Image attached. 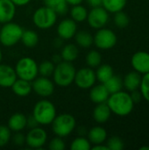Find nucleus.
Here are the masks:
<instances>
[{"label":"nucleus","mask_w":149,"mask_h":150,"mask_svg":"<svg viewBox=\"0 0 149 150\" xmlns=\"http://www.w3.org/2000/svg\"><path fill=\"white\" fill-rule=\"evenodd\" d=\"M107 105L111 111L115 114L119 116H126L133 111L134 104L129 94L123 91H118L108 98Z\"/></svg>","instance_id":"nucleus-1"},{"label":"nucleus","mask_w":149,"mask_h":150,"mask_svg":"<svg viewBox=\"0 0 149 150\" xmlns=\"http://www.w3.org/2000/svg\"><path fill=\"white\" fill-rule=\"evenodd\" d=\"M76 69L69 62H60L55 67L53 73L54 83L61 86L66 87L70 85L75 79Z\"/></svg>","instance_id":"nucleus-2"},{"label":"nucleus","mask_w":149,"mask_h":150,"mask_svg":"<svg viewBox=\"0 0 149 150\" xmlns=\"http://www.w3.org/2000/svg\"><path fill=\"white\" fill-rule=\"evenodd\" d=\"M32 116L40 125H49L56 116L54 105L48 100L39 101L33 108Z\"/></svg>","instance_id":"nucleus-3"},{"label":"nucleus","mask_w":149,"mask_h":150,"mask_svg":"<svg viewBox=\"0 0 149 150\" xmlns=\"http://www.w3.org/2000/svg\"><path fill=\"white\" fill-rule=\"evenodd\" d=\"M23 29L16 23H5L0 30V42L4 47H12L22 37Z\"/></svg>","instance_id":"nucleus-4"},{"label":"nucleus","mask_w":149,"mask_h":150,"mask_svg":"<svg viewBox=\"0 0 149 150\" xmlns=\"http://www.w3.org/2000/svg\"><path fill=\"white\" fill-rule=\"evenodd\" d=\"M51 124L54 134L62 138L70 134L75 129L76 120L71 114L63 113L55 116Z\"/></svg>","instance_id":"nucleus-5"},{"label":"nucleus","mask_w":149,"mask_h":150,"mask_svg":"<svg viewBox=\"0 0 149 150\" xmlns=\"http://www.w3.org/2000/svg\"><path fill=\"white\" fill-rule=\"evenodd\" d=\"M15 71L17 76L29 82L34 80L39 74L36 62L30 57H24L20 59L16 65Z\"/></svg>","instance_id":"nucleus-6"},{"label":"nucleus","mask_w":149,"mask_h":150,"mask_svg":"<svg viewBox=\"0 0 149 150\" xmlns=\"http://www.w3.org/2000/svg\"><path fill=\"white\" fill-rule=\"evenodd\" d=\"M57 20V14L47 6L40 7L36 10L32 16L34 25L40 29H47L52 27Z\"/></svg>","instance_id":"nucleus-7"},{"label":"nucleus","mask_w":149,"mask_h":150,"mask_svg":"<svg viewBox=\"0 0 149 150\" xmlns=\"http://www.w3.org/2000/svg\"><path fill=\"white\" fill-rule=\"evenodd\" d=\"M93 42L100 49H110L115 46L117 36L110 29H100L94 36Z\"/></svg>","instance_id":"nucleus-8"},{"label":"nucleus","mask_w":149,"mask_h":150,"mask_svg":"<svg viewBox=\"0 0 149 150\" xmlns=\"http://www.w3.org/2000/svg\"><path fill=\"white\" fill-rule=\"evenodd\" d=\"M108 18L109 16L107 11L101 6L92 8V10L87 16L89 25L96 29H100L104 27L106 25Z\"/></svg>","instance_id":"nucleus-9"},{"label":"nucleus","mask_w":149,"mask_h":150,"mask_svg":"<svg viewBox=\"0 0 149 150\" xmlns=\"http://www.w3.org/2000/svg\"><path fill=\"white\" fill-rule=\"evenodd\" d=\"M96 73L90 68H83L76 72L74 82L81 89H90L96 82Z\"/></svg>","instance_id":"nucleus-10"},{"label":"nucleus","mask_w":149,"mask_h":150,"mask_svg":"<svg viewBox=\"0 0 149 150\" xmlns=\"http://www.w3.org/2000/svg\"><path fill=\"white\" fill-rule=\"evenodd\" d=\"M47 135L45 130L40 127L31 129L25 136V143L32 149H40L46 143Z\"/></svg>","instance_id":"nucleus-11"},{"label":"nucleus","mask_w":149,"mask_h":150,"mask_svg":"<svg viewBox=\"0 0 149 150\" xmlns=\"http://www.w3.org/2000/svg\"><path fill=\"white\" fill-rule=\"evenodd\" d=\"M32 89L40 97H49L53 94L54 86L47 77L40 76L32 80Z\"/></svg>","instance_id":"nucleus-12"},{"label":"nucleus","mask_w":149,"mask_h":150,"mask_svg":"<svg viewBox=\"0 0 149 150\" xmlns=\"http://www.w3.org/2000/svg\"><path fill=\"white\" fill-rule=\"evenodd\" d=\"M132 65L139 73L149 72V54L147 52H137L132 58Z\"/></svg>","instance_id":"nucleus-13"},{"label":"nucleus","mask_w":149,"mask_h":150,"mask_svg":"<svg viewBox=\"0 0 149 150\" xmlns=\"http://www.w3.org/2000/svg\"><path fill=\"white\" fill-rule=\"evenodd\" d=\"M17 79L15 69L7 65L0 64V86L4 88L11 87Z\"/></svg>","instance_id":"nucleus-14"},{"label":"nucleus","mask_w":149,"mask_h":150,"mask_svg":"<svg viewBox=\"0 0 149 150\" xmlns=\"http://www.w3.org/2000/svg\"><path fill=\"white\" fill-rule=\"evenodd\" d=\"M59 36L63 40H69L75 36L76 33V21L70 18H66L62 20L57 28Z\"/></svg>","instance_id":"nucleus-15"},{"label":"nucleus","mask_w":149,"mask_h":150,"mask_svg":"<svg viewBox=\"0 0 149 150\" xmlns=\"http://www.w3.org/2000/svg\"><path fill=\"white\" fill-rule=\"evenodd\" d=\"M16 13V5L11 0H0V23L11 22Z\"/></svg>","instance_id":"nucleus-16"},{"label":"nucleus","mask_w":149,"mask_h":150,"mask_svg":"<svg viewBox=\"0 0 149 150\" xmlns=\"http://www.w3.org/2000/svg\"><path fill=\"white\" fill-rule=\"evenodd\" d=\"M109 95H110V93L108 92V91L105 88V86L104 85V83L93 87L90 92V98L91 101H93L96 104L106 102L109 98Z\"/></svg>","instance_id":"nucleus-17"},{"label":"nucleus","mask_w":149,"mask_h":150,"mask_svg":"<svg viewBox=\"0 0 149 150\" xmlns=\"http://www.w3.org/2000/svg\"><path fill=\"white\" fill-rule=\"evenodd\" d=\"M111 112L112 111L105 102L100 103V104H97V105L94 109L93 118L97 123L102 124V123L106 122L109 120L111 116Z\"/></svg>","instance_id":"nucleus-18"},{"label":"nucleus","mask_w":149,"mask_h":150,"mask_svg":"<svg viewBox=\"0 0 149 150\" xmlns=\"http://www.w3.org/2000/svg\"><path fill=\"white\" fill-rule=\"evenodd\" d=\"M12 91L18 97H26L32 91V84L29 81L24 79H16L13 84L11 86Z\"/></svg>","instance_id":"nucleus-19"},{"label":"nucleus","mask_w":149,"mask_h":150,"mask_svg":"<svg viewBox=\"0 0 149 150\" xmlns=\"http://www.w3.org/2000/svg\"><path fill=\"white\" fill-rule=\"evenodd\" d=\"M26 127V117L20 112L14 113L8 121V127L11 131L20 132Z\"/></svg>","instance_id":"nucleus-20"},{"label":"nucleus","mask_w":149,"mask_h":150,"mask_svg":"<svg viewBox=\"0 0 149 150\" xmlns=\"http://www.w3.org/2000/svg\"><path fill=\"white\" fill-rule=\"evenodd\" d=\"M141 82V75L137 71H132L126 76L123 84L125 85L126 90L133 91L140 87Z\"/></svg>","instance_id":"nucleus-21"},{"label":"nucleus","mask_w":149,"mask_h":150,"mask_svg":"<svg viewBox=\"0 0 149 150\" xmlns=\"http://www.w3.org/2000/svg\"><path fill=\"white\" fill-rule=\"evenodd\" d=\"M107 133L106 131L101 127H95L89 131L88 137L90 143L97 145L102 144L106 140Z\"/></svg>","instance_id":"nucleus-22"},{"label":"nucleus","mask_w":149,"mask_h":150,"mask_svg":"<svg viewBox=\"0 0 149 150\" xmlns=\"http://www.w3.org/2000/svg\"><path fill=\"white\" fill-rule=\"evenodd\" d=\"M45 6L53 10L56 14L63 15L68 11V3L66 0H44Z\"/></svg>","instance_id":"nucleus-23"},{"label":"nucleus","mask_w":149,"mask_h":150,"mask_svg":"<svg viewBox=\"0 0 149 150\" xmlns=\"http://www.w3.org/2000/svg\"><path fill=\"white\" fill-rule=\"evenodd\" d=\"M75 40L78 46L87 48L92 45L94 41V37L89 32L82 30V31H79L78 33H76Z\"/></svg>","instance_id":"nucleus-24"},{"label":"nucleus","mask_w":149,"mask_h":150,"mask_svg":"<svg viewBox=\"0 0 149 150\" xmlns=\"http://www.w3.org/2000/svg\"><path fill=\"white\" fill-rule=\"evenodd\" d=\"M78 48L76 45L74 44H68L66 45L61 53V59L65 62H72L73 61H75L77 56H78Z\"/></svg>","instance_id":"nucleus-25"},{"label":"nucleus","mask_w":149,"mask_h":150,"mask_svg":"<svg viewBox=\"0 0 149 150\" xmlns=\"http://www.w3.org/2000/svg\"><path fill=\"white\" fill-rule=\"evenodd\" d=\"M104 85L105 86L110 94H113L121 91L123 86V81L120 76L113 75L109 80L104 83Z\"/></svg>","instance_id":"nucleus-26"},{"label":"nucleus","mask_w":149,"mask_h":150,"mask_svg":"<svg viewBox=\"0 0 149 150\" xmlns=\"http://www.w3.org/2000/svg\"><path fill=\"white\" fill-rule=\"evenodd\" d=\"M126 0H103L102 5L104 8L110 12H118L122 11L126 6Z\"/></svg>","instance_id":"nucleus-27"},{"label":"nucleus","mask_w":149,"mask_h":150,"mask_svg":"<svg viewBox=\"0 0 149 150\" xmlns=\"http://www.w3.org/2000/svg\"><path fill=\"white\" fill-rule=\"evenodd\" d=\"M21 40L23 44L27 47H33L37 45L39 41V37L38 34L32 30H26L23 32Z\"/></svg>","instance_id":"nucleus-28"},{"label":"nucleus","mask_w":149,"mask_h":150,"mask_svg":"<svg viewBox=\"0 0 149 150\" xmlns=\"http://www.w3.org/2000/svg\"><path fill=\"white\" fill-rule=\"evenodd\" d=\"M113 76V69L108 64H104L100 66L96 73V77L99 82L102 83H105L107 80H109Z\"/></svg>","instance_id":"nucleus-29"},{"label":"nucleus","mask_w":149,"mask_h":150,"mask_svg":"<svg viewBox=\"0 0 149 150\" xmlns=\"http://www.w3.org/2000/svg\"><path fill=\"white\" fill-rule=\"evenodd\" d=\"M87 16H88L87 10L85 9V7L80 5V4L74 5V7L71 9L72 19L76 21V22H83V21H84L87 18Z\"/></svg>","instance_id":"nucleus-30"},{"label":"nucleus","mask_w":149,"mask_h":150,"mask_svg":"<svg viewBox=\"0 0 149 150\" xmlns=\"http://www.w3.org/2000/svg\"><path fill=\"white\" fill-rule=\"evenodd\" d=\"M54 70V65L50 61H45L38 66V72L41 76L48 77L53 75Z\"/></svg>","instance_id":"nucleus-31"},{"label":"nucleus","mask_w":149,"mask_h":150,"mask_svg":"<svg viewBox=\"0 0 149 150\" xmlns=\"http://www.w3.org/2000/svg\"><path fill=\"white\" fill-rule=\"evenodd\" d=\"M102 61V56L99 52L92 50L88 53L86 56V62L90 68H97L100 65Z\"/></svg>","instance_id":"nucleus-32"},{"label":"nucleus","mask_w":149,"mask_h":150,"mask_svg":"<svg viewBox=\"0 0 149 150\" xmlns=\"http://www.w3.org/2000/svg\"><path fill=\"white\" fill-rule=\"evenodd\" d=\"M70 149L72 150H90V142L83 137H77L72 142Z\"/></svg>","instance_id":"nucleus-33"},{"label":"nucleus","mask_w":149,"mask_h":150,"mask_svg":"<svg viewBox=\"0 0 149 150\" xmlns=\"http://www.w3.org/2000/svg\"><path fill=\"white\" fill-rule=\"evenodd\" d=\"M114 22L116 24V25L119 28H124L126 27L129 24V18L127 16V14H126L125 12L119 11L118 12H116L115 17H114Z\"/></svg>","instance_id":"nucleus-34"},{"label":"nucleus","mask_w":149,"mask_h":150,"mask_svg":"<svg viewBox=\"0 0 149 150\" xmlns=\"http://www.w3.org/2000/svg\"><path fill=\"white\" fill-rule=\"evenodd\" d=\"M11 137V129L6 126H0V147L7 145Z\"/></svg>","instance_id":"nucleus-35"},{"label":"nucleus","mask_w":149,"mask_h":150,"mask_svg":"<svg viewBox=\"0 0 149 150\" xmlns=\"http://www.w3.org/2000/svg\"><path fill=\"white\" fill-rule=\"evenodd\" d=\"M140 87H141V95L145 98L147 101L149 102V72L146 73L143 78H141Z\"/></svg>","instance_id":"nucleus-36"},{"label":"nucleus","mask_w":149,"mask_h":150,"mask_svg":"<svg viewBox=\"0 0 149 150\" xmlns=\"http://www.w3.org/2000/svg\"><path fill=\"white\" fill-rule=\"evenodd\" d=\"M107 147L109 150H122L124 148V143L120 138L117 136H112L108 140Z\"/></svg>","instance_id":"nucleus-37"},{"label":"nucleus","mask_w":149,"mask_h":150,"mask_svg":"<svg viewBox=\"0 0 149 150\" xmlns=\"http://www.w3.org/2000/svg\"><path fill=\"white\" fill-rule=\"evenodd\" d=\"M49 149L51 150H63L65 149V143L61 140V137H55L54 138L48 146Z\"/></svg>","instance_id":"nucleus-38"},{"label":"nucleus","mask_w":149,"mask_h":150,"mask_svg":"<svg viewBox=\"0 0 149 150\" xmlns=\"http://www.w3.org/2000/svg\"><path fill=\"white\" fill-rule=\"evenodd\" d=\"M11 141L14 145L20 147L25 143V136L19 132H16V134L11 137Z\"/></svg>","instance_id":"nucleus-39"},{"label":"nucleus","mask_w":149,"mask_h":150,"mask_svg":"<svg viewBox=\"0 0 149 150\" xmlns=\"http://www.w3.org/2000/svg\"><path fill=\"white\" fill-rule=\"evenodd\" d=\"M38 125H39L38 121L36 120V119L32 115H31L28 118H26V127H29L30 129H32V128L37 127Z\"/></svg>","instance_id":"nucleus-40"},{"label":"nucleus","mask_w":149,"mask_h":150,"mask_svg":"<svg viewBox=\"0 0 149 150\" xmlns=\"http://www.w3.org/2000/svg\"><path fill=\"white\" fill-rule=\"evenodd\" d=\"M130 96H131V98H132L133 104H137L141 100V92H139L137 90L133 91L132 94Z\"/></svg>","instance_id":"nucleus-41"},{"label":"nucleus","mask_w":149,"mask_h":150,"mask_svg":"<svg viewBox=\"0 0 149 150\" xmlns=\"http://www.w3.org/2000/svg\"><path fill=\"white\" fill-rule=\"evenodd\" d=\"M87 3L90 7L95 8V7L101 6L103 4V0H87Z\"/></svg>","instance_id":"nucleus-42"},{"label":"nucleus","mask_w":149,"mask_h":150,"mask_svg":"<svg viewBox=\"0 0 149 150\" xmlns=\"http://www.w3.org/2000/svg\"><path fill=\"white\" fill-rule=\"evenodd\" d=\"M11 1L17 6H24L26 5L28 3H30L31 0H11Z\"/></svg>","instance_id":"nucleus-43"},{"label":"nucleus","mask_w":149,"mask_h":150,"mask_svg":"<svg viewBox=\"0 0 149 150\" xmlns=\"http://www.w3.org/2000/svg\"><path fill=\"white\" fill-rule=\"evenodd\" d=\"M92 150H109L107 146H104V145H101V144H97L96 146H94L92 148Z\"/></svg>","instance_id":"nucleus-44"},{"label":"nucleus","mask_w":149,"mask_h":150,"mask_svg":"<svg viewBox=\"0 0 149 150\" xmlns=\"http://www.w3.org/2000/svg\"><path fill=\"white\" fill-rule=\"evenodd\" d=\"M68 4H71V5H76V4H80L83 0H66Z\"/></svg>","instance_id":"nucleus-45"},{"label":"nucleus","mask_w":149,"mask_h":150,"mask_svg":"<svg viewBox=\"0 0 149 150\" xmlns=\"http://www.w3.org/2000/svg\"><path fill=\"white\" fill-rule=\"evenodd\" d=\"M144 149L149 150V147H142V148H141V150H144Z\"/></svg>","instance_id":"nucleus-46"},{"label":"nucleus","mask_w":149,"mask_h":150,"mask_svg":"<svg viewBox=\"0 0 149 150\" xmlns=\"http://www.w3.org/2000/svg\"><path fill=\"white\" fill-rule=\"evenodd\" d=\"M1 60H2V52H1V49H0V62H1Z\"/></svg>","instance_id":"nucleus-47"},{"label":"nucleus","mask_w":149,"mask_h":150,"mask_svg":"<svg viewBox=\"0 0 149 150\" xmlns=\"http://www.w3.org/2000/svg\"><path fill=\"white\" fill-rule=\"evenodd\" d=\"M0 30H1V26H0Z\"/></svg>","instance_id":"nucleus-48"}]
</instances>
